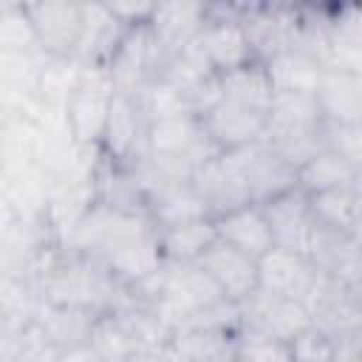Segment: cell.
<instances>
[{
    "instance_id": "6da1fadb",
    "label": "cell",
    "mask_w": 362,
    "mask_h": 362,
    "mask_svg": "<svg viewBox=\"0 0 362 362\" xmlns=\"http://www.w3.org/2000/svg\"><path fill=\"white\" fill-rule=\"evenodd\" d=\"M113 96H116V88L107 71L99 65H85L76 90L65 102L68 136L79 150H90L102 144V133H105Z\"/></svg>"
},
{
    "instance_id": "7a4b0ae2",
    "label": "cell",
    "mask_w": 362,
    "mask_h": 362,
    "mask_svg": "<svg viewBox=\"0 0 362 362\" xmlns=\"http://www.w3.org/2000/svg\"><path fill=\"white\" fill-rule=\"evenodd\" d=\"M23 14L31 23L37 48L48 59H76L85 28V3H68V0L25 3Z\"/></svg>"
},
{
    "instance_id": "3957f363",
    "label": "cell",
    "mask_w": 362,
    "mask_h": 362,
    "mask_svg": "<svg viewBox=\"0 0 362 362\" xmlns=\"http://www.w3.org/2000/svg\"><path fill=\"white\" fill-rule=\"evenodd\" d=\"M147 116L141 113L139 102L133 93H116L107 122H105V133H102V156L110 164H122V167H136L144 153H147Z\"/></svg>"
},
{
    "instance_id": "277c9868",
    "label": "cell",
    "mask_w": 362,
    "mask_h": 362,
    "mask_svg": "<svg viewBox=\"0 0 362 362\" xmlns=\"http://www.w3.org/2000/svg\"><path fill=\"white\" fill-rule=\"evenodd\" d=\"M198 45H201L204 57L209 59V65L215 68V74H221V76L229 71H238L243 65L260 62L255 57L252 40L246 34L243 17L229 14V8L223 14V8L206 6V25L198 34Z\"/></svg>"
},
{
    "instance_id": "5b68a950",
    "label": "cell",
    "mask_w": 362,
    "mask_h": 362,
    "mask_svg": "<svg viewBox=\"0 0 362 362\" xmlns=\"http://www.w3.org/2000/svg\"><path fill=\"white\" fill-rule=\"evenodd\" d=\"M317 328L337 339H348L362 328V291L351 288L328 274H317V283L305 300Z\"/></svg>"
},
{
    "instance_id": "8992f818",
    "label": "cell",
    "mask_w": 362,
    "mask_h": 362,
    "mask_svg": "<svg viewBox=\"0 0 362 362\" xmlns=\"http://www.w3.org/2000/svg\"><path fill=\"white\" fill-rule=\"evenodd\" d=\"M192 187L206 201L212 218L226 215V212L240 209V206H252V192H249V184L243 178V170H240L235 150L206 158L195 170Z\"/></svg>"
},
{
    "instance_id": "52a82bcc",
    "label": "cell",
    "mask_w": 362,
    "mask_h": 362,
    "mask_svg": "<svg viewBox=\"0 0 362 362\" xmlns=\"http://www.w3.org/2000/svg\"><path fill=\"white\" fill-rule=\"evenodd\" d=\"M308 325H314V320H311L308 305L300 300L266 294L257 288L249 300L240 303V328H255L283 342H291Z\"/></svg>"
},
{
    "instance_id": "ba28073f",
    "label": "cell",
    "mask_w": 362,
    "mask_h": 362,
    "mask_svg": "<svg viewBox=\"0 0 362 362\" xmlns=\"http://www.w3.org/2000/svg\"><path fill=\"white\" fill-rule=\"evenodd\" d=\"M317 266L311 263L308 255L291 252V249H269L257 260V288L266 294L288 297L305 303L314 283H317Z\"/></svg>"
},
{
    "instance_id": "9c48e42d",
    "label": "cell",
    "mask_w": 362,
    "mask_h": 362,
    "mask_svg": "<svg viewBox=\"0 0 362 362\" xmlns=\"http://www.w3.org/2000/svg\"><path fill=\"white\" fill-rule=\"evenodd\" d=\"M266 119H269V113L221 99L209 113L201 116V124L218 153H232V150L257 144L266 133Z\"/></svg>"
},
{
    "instance_id": "30bf717a",
    "label": "cell",
    "mask_w": 362,
    "mask_h": 362,
    "mask_svg": "<svg viewBox=\"0 0 362 362\" xmlns=\"http://www.w3.org/2000/svg\"><path fill=\"white\" fill-rule=\"evenodd\" d=\"M206 25V6L201 3H158L153 20L147 23L156 51H158V71L184 51Z\"/></svg>"
},
{
    "instance_id": "8fae6325",
    "label": "cell",
    "mask_w": 362,
    "mask_h": 362,
    "mask_svg": "<svg viewBox=\"0 0 362 362\" xmlns=\"http://www.w3.org/2000/svg\"><path fill=\"white\" fill-rule=\"evenodd\" d=\"M308 257L317 272L362 291V243L354 235L314 226L308 240Z\"/></svg>"
},
{
    "instance_id": "7c38bea8",
    "label": "cell",
    "mask_w": 362,
    "mask_h": 362,
    "mask_svg": "<svg viewBox=\"0 0 362 362\" xmlns=\"http://www.w3.org/2000/svg\"><path fill=\"white\" fill-rule=\"evenodd\" d=\"M235 156L240 161V170H243L246 184H249L252 204L263 206L272 198H277V195H283V192H288V189L297 187V170L288 167L263 141L249 144V147H240V150H235Z\"/></svg>"
},
{
    "instance_id": "4fadbf2b",
    "label": "cell",
    "mask_w": 362,
    "mask_h": 362,
    "mask_svg": "<svg viewBox=\"0 0 362 362\" xmlns=\"http://www.w3.org/2000/svg\"><path fill=\"white\" fill-rule=\"evenodd\" d=\"M260 209L269 221L274 246L308 255V240H311L314 221H311V209H308V192L303 187H294V189L272 198Z\"/></svg>"
},
{
    "instance_id": "5bb4252c",
    "label": "cell",
    "mask_w": 362,
    "mask_h": 362,
    "mask_svg": "<svg viewBox=\"0 0 362 362\" xmlns=\"http://www.w3.org/2000/svg\"><path fill=\"white\" fill-rule=\"evenodd\" d=\"M198 266L212 277V283L221 288V294L232 303H243L257 291V260L223 240H218L212 249H206V255L198 260Z\"/></svg>"
},
{
    "instance_id": "9a60e30c",
    "label": "cell",
    "mask_w": 362,
    "mask_h": 362,
    "mask_svg": "<svg viewBox=\"0 0 362 362\" xmlns=\"http://www.w3.org/2000/svg\"><path fill=\"white\" fill-rule=\"evenodd\" d=\"M93 204L124 215H144L150 218V192L133 167L105 161L93 175Z\"/></svg>"
},
{
    "instance_id": "2e32d148",
    "label": "cell",
    "mask_w": 362,
    "mask_h": 362,
    "mask_svg": "<svg viewBox=\"0 0 362 362\" xmlns=\"http://www.w3.org/2000/svg\"><path fill=\"white\" fill-rule=\"evenodd\" d=\"M96 320H99L96 311L76 308V305H48V303H42L40 311H37V328H40L42 339L59 354L88 348Z\"/></svg>"
},
{
    "instance_id": "e0dca14e",
    "label": "cell",
    "mask_w": 362,
    "mask_h": 362,
    "mask_svg": "<svg viewBox=\"0 0 362 362\" xmlns=\"http://www.w3.org/2000/svg\"><path fill=\"white\" fill-rule=\"evenodd\" d=\"M274 93H317L328 65L303 48H286L263 62Z\"/></svg>"
},
{
    "instance_id": "ac0fdd59",
    "label": "cell",
    "mask_w": 362,
    "mask_h": 362,
    "mask_svg": "<svg viewBox=\"0 0 362 362\" xmlns=\"http://www.w3.org/2000/svg\"><path fill=\"white\" fill-rule=\"evenodd\" d=\"M215 226H218V240L240 249L243 255H249L255 260H260L269 249H274V238H272L269 221H266V215H263V209L257 204L232 209L226 215H218Z\"/></svg>"
},
{
    "instance_id": "d6986e66",
    "label": "cell",
    "mask_w": 362,
    "mask_h": 362,
    "mask_svg": "<svg viewBox=\"0 0 362 362\" xmlns=\"http://www.w3.org/2000/svg\"><path fill=\"white\" fill-rule=\"evenodd\" d=\"M325 122L334 124H362V74L328 68L317 90Z\"/></svg>"
},
{
    "instance_id": "ffe728a7",
    "label": "cell",
    "mask_w": 362,
    "mask_h": 362,
    "mask_svg": "<svg viewBox=\"0 0 362 362\" xmlns=\"http://www.w3.org/2000/svg\"><path fill=\"white\" fill-rule=\"evenodd\" d=\"M218 243L215 218H201L178 226L158 229V246L167 263H198L206 249Z\"/></svg>"
},
{
    "instance_id": "44dd1931",
    "label": "cell",
    "mask_w": 362,
    "mask_h": 362,
    "mask_svg": "<svg viewBox=\"0 0 362 362\" xmlns=\"http://www.w3.org/2000/svg\"><path fill=\"white\" fill-rule=\"evenodd\" d=\"M235 337L238 331L187 328L173 334L167 354L175 362H235Z\"/></svg>"
},
{
    "instance_id": "7402d4cb",
    "label": "cell",
    "mask_w": 362,
    "mask_h": 362,
    "mask_svg": "<svg viewBox=\"0 0 362 362\" xmlns=\"http://www.w3.org/2000/svg\"><path fill=\"white\" fill-rule=\"evenodd\" d=\"M201 218H212V212L206 201L195 192L192 181L170 184L150 195V221L156 223V229H167V226H178V223L201 221Z\"/></svg>"
},
{
    "instance_id": "603a6c76",
    "label": "cell",
    "mask_w": 362,
    "mask_h": 362,
    "mask_svg": "<svg viewBox=\"0 0 362 362\" xmlns=\"http://www.w3.org/2000/svg\"><path fill=\"white\" fill-rule=\"evenodd\" d=\"M325 116L317 93H274L266 133H300V130H322Z\"/></svg>"
},
{
    "instance_id": "cb8c5ba5",
    "label": "cell",
    "mask_w": 362,
    "mask_h": 362,
    "mask_svg": "<svg viewBox=\"0 0 362 362\" xmlns=\"http://www.w3.org/2000/svg\"><path fill=\"white\" fill-rule=\"evenodd\" d=\"M354 181H356V167L328 147L297 170V187H303L308 195L331 192V189H354Z\"/></svg>"
},
{
    "instance_id": "d4e9b609",
    "label": "cell",
    "mask_w": 362,
    "mask_h": 362,
    "mask_svg": "<svg viewBox=\"0 0 362 362\" xmlns=\"http://www.w3.org/2000/svg\"><path fill=\"white\" fill-rule=\"evenodd\" d=\"M221 90H223V99L246 105V107L260 110V113H269L272 99H274V88L269 82V74H266L263 62H252V65H243L238 71L223 74L221 76Z\"/></svg>"
},
{
    "instance_id": "484cf974",
    "label": "cell",
    "mask_w": 362,
    "mask_h": 362,
    "mask_svg": "<svg viewBox=\"0 0 362 362\" xmlns=\"http://www.w3.org/2000/svg\"><path fill=\"white\" fill-rule=\"evenodd\" d=\"M308 209L314 226L354 235V226L362 212V201L354 189H331V192L308 195Z\"/></svg>"
},
{
    "instance_id": "4316f807",
    "label": "cell",
    "mask_w": 362,
    "mask_h": 362,
    "mask_svg": "<svg viewBox=\"0 0 362 362\" xmlns=\"http://www.w3.org/2000/svg\"><path fill=\"white\" fill-rule=\"evenodd\" d=\"M90 348L99 362H127L139 351V342L133 339L127 325L113 311H107V314H99V320L93 325Z\"/></svg>"
},
{
    "instance_id": "83f0119b",
    "label": "cell",
    "mask_w": 362,
    "mask_h": 362,
    "mask_svg": "<svg viewBox=\"0 0 362 362\" xmlns=\"http://www.w3.org/2000/svg\"><path fill=\"white\" fill-rule=\"evenodd\" d=\"M133 96H136V102H139V107H141V113L147 116L150 124H153V122H161V119H175V116L192 113L189 105H187V99L181 96V90H175V88H173L167 79H161V76L147 79ZM192 116H195V113H192Z\"/></svg>"
},
{
    "instance_id": "f1b7e54d",
    "label": "cell",
    "mask_w": 362,
    "mask_h": 362,
    "mask_svg": "<svg viewBox=\"0 0 362 362\" xmlns=\"http://www.w3.org/2000/svg\"><path fill=\"white\" fill-rule=\"evenodd\" d=\"M235 362H294L291 345L255 328H240L235 337Z\"/></svg>"
},
{
    "instance_id": "f546056e",
    "label": "cell",
    "mask_w": 362,
    "mask_h": 362,
    "mask_svg": "<svg viewBox=\"0 0 362 362\" xmlns=\"http://www.w3.org/2000/svg\"><path fill=\"white\" fill-rule=\"evenodd\" d=\"M288 345H291V359L294 362H337L342 339L331 337L328 331H322L317 325H308Z\"/></svg>"
},
{
    "instance_id": "4dcf8cb0",
    "label": "cell",
    "mask_w": 362,
    "mask_h": 362,
    "mask_svg": "<svg viewBox=\"0 0 362 362\" xmlns=\"http://www.w3.org/2000/svg\"><path fill=\"white\" fill-rule=\"evenodd\" d=\"M322 139L325 147L348 158L354 167H362V124H322Z\"/></svg>"
},
{
    "instance_id": "1f68e13d",
    "label": "cell",
    "mask_w": 362,
    "mask_h": 362,
    "mask_svg": "<svg viewBox=\"0 0 362 362\" xmlns=\"http://www.w3.org/2000/svg\"><path fill=\"white\" fill-rule=\"evenodd\" d=\"M127 362H175L170 354H161V351H136Z\"/></svg>"
},
{
    "instance_id": "d6a6232c",
    "label": "cell",
    "mask_w": 362,
    "mask_h": 362,
    "mask_svg": "<svg viewBox=\"0 0 362 362\" xmlns=\"http://www.w3.org/2000/svg\"><path fill=\"white\" fill-rule=\"evenodd\" d=\"M354 192L359 195V201H362V167H356V181H354Z\"/></svg>"
},
{
    "instance_id": "836d02e7",
    "label": "cell",
    "mask_w": 362,
    "mask_h": 362,
    "mask_svg": "<svg viewBox=\"0 0 362 362\" xmlns=\"http://www.w3.org/2000/svg\"><path fill=\"white\" fill-rule=\"evenodd\" d=\"M96 362H99V359H96Z\"/></svg>"
}]
</instances>
